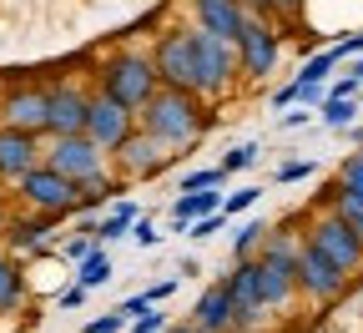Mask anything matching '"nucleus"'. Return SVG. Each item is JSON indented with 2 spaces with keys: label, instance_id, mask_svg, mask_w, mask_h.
I'll use <instances>...</instances> for the list:
<instances>
[{
  "label": "nucleus",
  "instance_id": "obj_1",
  "mask_svg": "<svg viewBox=\"0 0 363 333\" xmlns=\"http://www.w3.org/2000/svg\"><path fill=\"white\" fill-rule=\"evenodd\" d=\"M136 126L152 131V136L162 141V147L182 152V147H197L202 131H212V116H207V102H202V97L162 86L157 97H152L142 111H136Z\"/></svg>",
  "mask_w": 363,
  "mask_h": 333
},
{
  "label": "nucleus",
  "instance_id": "obj_2",
  "mask_svg": "<svg viewBox=\"0 0 363 333\" xmlns=\"http://www.w3.org/2000/svg\"><path fill=\"white\" fill-rule=\"evenodd\" d=\"M96 91L111 102H121L126 111H142L157 91H162V76L152 66V51H116L96 66Z\"/></svg>",
  "mask_w": 363,
  "mask_h": 333
},
{
  "label": "nucleus",
  "instance_id": "obj_3",
  "mask_svg": "<svg viewBox=\"0 0 363 333\" xmlns=\"http://www.w3.org/2000/svg\"><path fill=\"white\" fill-rule=\"evenodd\" d=\"M192 45H197V97L202 102H217L227 97L242 76H238V45L233 40H217L207 31L192 26Z\"/></svg>",
  "mask_w": 363,
  "mask_h": 333
},
{
  "label": "nucleus",
  "instance_id": "obj_4",
  "mask_svg": "<svg viewBox=\"0 0 363 333\" xmlns=\"http://www.w3.org/2000/svg\"><path fill=\"white\" fill-rule=\"evenodd\" d=\"M152 66L162 76V86L172 91H192L197 97V45H192V26H172L152 40Z\"/></svg>",
  "mask_w": 363,
  "mask_h": 333
},
{
  "label": "nucleus",
  "instance_id": "obj_5",
  "mask_svg": "<svg viewBox=\"0 0 363 333\" xmlns=\"http://www.w3.org/2000/svg\"><path fill=\"white\" fill-rule=\"evenodd\" d=\"M303 243H313V248L323 253L328 263H338L348 278H353V273H363V237H358V232H353V227H348L338 212H328V207L308 222Z\"/></svg>",
  "mask_w": 363,
  "mask_h": 333
},
{
  "label": "nucleus",
  "instance_id": "obj_6",
  "mask_svg": "<svg viewBox=\"0 0 363 333\" xmlns=\"http://www.w3.org/2000/svg\"><path fill=\"white\" fill-rule=\"evenodd\" d=\"M283 61V36L278 26H267L262 16H247L242 36H238V76L242 81H267Z\"/></svg>",
  "mask_w": 363,
  "mask_h": 333
},
{
  "label": "nucleus",
  "instance_id": "obj_7",
  "mask_svg": "<svg viewBox=\"0 0 363 333\" xmlns=\"http://www.w3.org/2000/svg\"><path fill=\"white\" fill-rule=\"evenodd\" d=\"M16 187H21V202L30 207V212H51V217H66V212H76L81 207V197H76V182L71 177H61V172H51V167H30V172H21L16 177Z\"/></svg>",
  "mask_w": 363,
  "mask_h": 333
},
{
  "label": "nucleus",
  "instance_id": "obj_8",
  "mask_svg": "<svg viewBox=\"0 0 363 333\" xmlns=\"http://www.w3.org/2000/svg\"><path fill=\"white\" fill-rule=\"evenodd\" d=\"M343 288H348V273L328 263L313 243H298V298H308L313 308H328L343 298Z\"/></svg>",
  "mask_w": 363,
  "mask_h": 333
},
{
  "label": "nucleus",
  "instance_id": "obj_9",
  "mask_svg": "<svg viewBox=\"0 0 363 333\" xmlns=\"http://www.w3.org/2000/svg\"><path fill=\"white\" fill-rule=\"evenodd\" d=\"M45 167L61 172V177H71V182H86V177L106 172V152H101L86 131H76V136H51V147H45Z\"/></svg>",
  "mask_w": 363,
  "mask_h": 333
},
{
  "label": "nucleus",
  "instance_id": "obj_10",
  "mask_svg": "<svg viewBox=\"0 0 363 333\" xmlns=\"http://www.w3.org/2000/svg\"><path fill=\"white\" fill-rule=\"evenodd\" d=\"M111 162H116V177L142 182V177H162V172L172 167V147H162V141H157L152 131L136 126V131L121 141V147L111 152Z\"/></svg>",
  "mask_w": 363,
  "mask_h": 333
},
{
  "label": "nucleus",
  "instance_id": "obj_11",
  "mask_svg": "<svg viewBox=\"0 0 363 333\" xmlns=\"http://www.w3.org/2000/svg\"><path fill=\"white\" fill-rule=\"evenodd\" d=\"M222 288H227V298H233V328H262L267 323V303H262V293H257V263L252 258H238L233 263V273L222 278Z\"/></svg>",
  "mask_w": 363,
  "mask_h": 333
},
{
  "label": "nucleus",
  "instance_id": "obj_12",
  "mask_svg": "<svg viewBox=\"0 0 363 333\" xmlns=\"http://www.w3.org/2000/svg\"><path fill=\"white\" fill-rule=\"evenodd\" d=\"M136 131V111H126L121 102H111V97H101V91H91V107H86V136L96 141V147L111 157L121 141Z\"/></svg>",
  "mask_w": 363,
  "mask_h": 333
},
{
  "label": "nucleus",
  "instance_id": "obj_13",
  "mask_svg": "<svg viewBox=\"0 0 363 333\" xmlns=\"http://www.w3.org/2000/svg\"><path fill=\"white\" fill-rule=\"evenodd\" d=\"M187 16H192V26L197 31H207V36H217V40H233L238 45V36H242V26H247V6L242 0H187Z\"/></svg>",
  "mask_w": 363,
  "mask_h": 333
},
{
  "label": "nucleus",
  "instance_id": "obj_14",
  "mask_svg": "<svg viewBox=\"0 0 363 333\" xmlns=\"http://www.w3.org/2000/svg\"><path fill=\"white\" fill-rule=\"evenodd\" d=\"M86 107H91V91H81V86H51V91H45V136H76V131H86Z\"/></svg>",
  "mask_w": 363,
  "mask_h": 333
},
{
  "label": "nucleus",
  "instance_id": "obj_15",
  "mask_svg": "<svg viewBox=\"0 0 363 333\" xmlns=\"http://www.w3.org/2000/svg\"><path fill=\"white\" fill-rule=\"evenodd\" d=\"M45 152H40V136L35 131H16V126H0V177H21L30 167H40Z\"/></svg>",
  "mask_w": 363,
  "mask_h": 333
},
{
  "label": "nucleus",
  "instance_id": "obj_16",
  "mask_svg": "<svg viewBox=\"0 0 363 333\" xmlns=\"http://www.w3.org/2000/svg\"><path fill=\"white\" fill-rule=\"evenodd\" d=\"M0 116H6V126H16V131L45 136V91H35V86L11 91V97L0 102Z\"/></svg>",
  "mask_w": 363,
  "mask_h": 333
},
{
  "label": "nucleus",
  "instance_id": "obj_17",
  "mask_svg": "<svg viewBox=\"0 0 363 333\" xmlns=\"http://www.w3.org/2000/svg\"><path fill=\"white\" fill-rule=\"evenodd\" d=\"M192 323L207 328V333H233V298H227L222 283H212V288L197 293V303H192Z\"/></svg>",
  "mask_w": 363,
  "mask_h": 333
},
{
  "label": "nucleus",
  "instance_id": "obj_18",
  "mask_svg": "<svg viewBox=\"0 0 363 333\" xmlns=\"http://www.w3.org/2000/svg\"><path fill=\"white\" fill-rule=\"evenodd\" d=\"M212 212H222V192H217V187H202V192H177V202H172V227L187 232V222L212 217Z\"/></svg>",
  "mask_w": 363,
  "mask_h": 333
},
{
  "label": "nucleus",
  "instance_id": "obj_19",
  "mask_svg": "<svg viewBox=\"0 0 363 333\" xmlns=\"http://www.w3.org/2000/svg\"><path fill=\"white\" fill-rule=\"evenodd\" d=\"M136 217H142V207H136L131 197H126V202H116V207L96 222V243H121V237H131Z\"/></svg>",
  "mask_w": 363,
  "mask_h": 333
},
{
  "label": "nucleus",
  "instance_id": "obj_20",
  "mask_svg": "<svg viewBox=\"0 0 363 333\" xmlns=\"http://www.w3.org/2000/svg\"><path fill=\"white\" fill-rule=\"evenodd\" d=\"M323 202H328V212H338V217H343V222L363 237V197H353L343 182H333L328 192H323Z\"/></svg>",
  "mask_w": 363,
  "mask_h": 333
},
{
  "label": "nucleus",
  "instance_id": "obj_21",
  "mask_svg": "<svg viewBox=\"0 0 363 333\" xmlns=\"http://www.w3.org/2000/svg\"><path fill=\"white\" fill-rule=\"evenodd\" d=\"M76 283H81V288H91V293L111 283V258H106V248H101V243H96V248H91V253L81 258V268H76Z\"/></svg>",
  "mask_w": 363,
  "mask_h": 333
},
{
  "label": "nucleus",
  "instance_id": "obj_22",
  "mask_svg": "<svg viewBox=\"0 0 363 333\" xmlns=\"http://www.w3.org/2000/svg\"><path fill=\"white\" fill-rule=\"evenodd\" d=\"M56 222H61V217H51V212H30L26 222L11 227V248H35L40 237H51V232H56Z\"/></svg>",
  "mask_w": 363,
  "mask_h": 333
},
{
  "label": "nucleus",
  "instance_id": "obj_23",
  "mask_svg": "<svg viewBox=\"0 0 363 333\" xmlns=\"http://www.w3.org/2000/svg\"><path fill=\"white\" fill-rule=\"evenodd\" d=\"M26 303V273L0 253V313H11V308H21Z\"/></svg>",
  "mask_w": 363,
  "mask_h": 333
},
{
  "label": "nucleus",
  "instance_id": "obj_24",
  "mask_svg": "<svg viewBox=\"0 0 363 333\" xmlns=\"http://www.w3.org/2000/svg\"><path fill=\"white\" fill-rule=\"evenodd\" d=\"M318 116H323V126L343 131V126H353V116H358V97H323V102H318Z\"/></svg>",
  "mask_w": 363,
  "mask_h": 333
},
{
  "label": "nucleus",
  "instance_id": "obj_25",
  "mask_svg": "<svg viewBox=\"0 0 363 333\" xmlns=\"http://www.w3.org/2000/svg\"><path fill=\"white\" fill-rule=\"evenodd\" d=\"M338 45H328V51H318V56H308L303 61V71H298V81H313V86H328V76L338 71Z\"/></svg>",
  "mask_w": 363,
  "mask_h": 333
},
{
  "label": "nucleus",
  "instance_id": "obj_26",
  "mask_svg": "<svg viewBox=\"0 0 363 333\" xmlns=\"http://www.w3.org/2000/svg\"><path fill=\"white\" fill-rule=\"evenodd\" d=\"M262 237H267V227H262L257 217L238 222V232H233V258H257V248H262Z\"/></svg>",
  "mask_w": 363,
  "mask_h": 333
},
{
  "label": "nucleus",
  "instance_id": "obj_27",
  "mask_svg": "<svg viewBox=\"0 0 363 333\" xmlns=\"http://www.w3.org/2000/svg\"><path fill=\"white\" fill-rule=\"evenodd\" d=\"M111 192H116V177H111V172H96V177L76 182V197H81V207H96V202H106Z\"/></svg>",
  "mask_w": 363,
  "mask_h": 333
},
{
  "label": "nucleus",
  "instance_id": "obj_28",
  "mask_svg": "<svg viewBox=\"0 0 363 333\" xmlns=\"http://www.w3.org/2000/svg\"><path fill=\"white\" fill-rule=\"evenodd\" d=\"M257 197H262V187H252V182L247 187H233V192H222V212L227 217H242V212H252Z\"/></svg>",
  "mask_w": 363,
  "mask_h": 333
},
{
  "label": "nucleus",
  "instance_id": "obj_29",
  "mask_svg": "<svg viewBox=\"0 0 363 333\" xmlns=\"http://www.w3.org/2000/svg\"><path fill=\"white\" fill-rule=\"evenodd\" d=\"M252 162H257V141H238V147H227V157H222L217 167H222L227 177H238V172H247Z\"/></svg>",
  "mask_w": 363,
  "mask_h": 333
},
{
  "label": "nucleus",
  "instance_id": "obj_30",
  "mask_svg": "<svg viewBox=\"0 0 363 333\" xmlns=\"http://www.w3.org/2000/svg\"><path fill=\"white\" fill-rule=\"evenodd\" d=\"M222 182H227V172H222V167H192L187 177H182L177 192H202V187H222Z\"/></svg>",
  "mask_w": 363,
  "mask_h": 333
},
{
  "label": "nucleus",
  "instance_id": "obj_31",
  "mask_svg": "<svg viewBox=\"0 0 363 333\" xmlns=\"http://www.w3.org/2000/svg\"><path fill=\"white\" fill-rule=\"evenodd\" d=\"M338 182L348 187L353 197H363V147H358L353 157H343V167H338Z\"/></svg>",
  "mask_w": 363,
  "mask_h": 333
},
{
  "label": "nucleus",
  "instance_id": "obj_32",
  "mask_svg": "<svg viewBox=\"0 0 363 333\" xmlns=\"http://www.w3.org/2000/svg\"><path fill=\"white\" fill-rule=\"evenodd\" d=\"M227 222H233V217H227V212H212V217H197V222H187V237H192V243H207V237H217Z\"/></svg>",
  "mask_w": 363,
  "mask_h": 333
},
{
  "label": "nucleus",
  "instance_id": "obj_33",
  "mask_svg": "<svg viewBox=\"0 0 363 333\" xmlns=\"http://www.w3.org/2000/svg\"><path fill=\"white\" fill-rule=\"evenodd\" d=\"M313 172H318V162H313V157H293V162H278V172H272V177H278V182L288 187V182H303V177H313Z\"/></svg>",
  "mask_w": 363,
  "mask_h": 333
},
{
  "label": "nucleus",
  "instance_id": "obj_34",
  "mask_svg": "<svg viewBox=\"0 0 363 333\" xmlns=\"http://www.w3.org/2000/svg\"><path fill=\"white\" fill-rule=\"evenodd\" d=\"M131 243H136V248H157V243H162V227H157L152 217H136V227H131Z\"/></svg>",
  "mask_w": 363,
  "mask_h": 333
},
{
  "label": "nucleus",
  "instance_id": "obj_35",
  "mask_svg": "<svg viewBox=\"0 0 363 333\" xmlns=\"http://www.w3.org/2000/svg\"><path fill=\"white\" fill-rule=\"evenodd\" d=\"M121 328H126V313L121 308H111V313H101V318L86 323V333H121Z\"/></svg>",
  "mask_w": 363,
  "mask_h": 333
},
{
  "label": "nucleus",
  "instance_id": "obj_36",
  "mask_svg": "<svg viewBox=\"0 0 363 333\" xmlns=\"http://www.w3.org/2000/svg\"><path fill=\"white\" fill-rule=\"evenodd\" d=\"M131 333H167V313L162 308H147L142 318H131Z\"/></svg>",
  "mask_w": 363,
  "mask_h": 333
},
{
  "label": "nucleus",
  "instance_id": "obj_37",
  "mask_svg": "<svg viewBox=\"0 0 363 333\" xmlns=\"http://www.w3.org/2000/svg\"><path fill=\"white\" fill-rule=\"evenodd\" d=\"M308 121H313V107H303V102L288 107V111H278V126H283V131H298V126H308Z\"/></svg>",
  "mask_w": 363,
  "mask_h": 333
},
{
  "label": "nucleus",
  "instance_id": "obj_38",
  "mask_svg": "<svg viewBox=\"0 0 363 333\" xmlns=\"http://www.w3.org/2000/svg\"><path fill=\"white\" fill-rule=\"evenodd\" d=\"M91 248H96V237H86V232H76L71 243H66V253H61V258H66V263H81V258H86Z\"/></svg>",
  "mask_w": 363,
  "mask_h": 333
},
{
  "label": "nucleus",
  "instance_id": "obj_39",
  "mask_svg": "<svg viewBox=\"0 0 363 333\" xmlns=\"http://www.w3.org/2000/svg\"><path fill=\"white\" fill-rule=\"evenodd\" d=\"M358 91H363V81H358V76H348V71H343V76H338V81H333V86H323V97H358Z\"/></svg>",
  "mask_w": 363,
  "mask_h": 333
},
{
  "label": "nucleus",
  "instance_id": "obj_40",
  "mask_svg": "<svg viewBox=\"0 0 363 333\" xmlns=\"http://www.w3.org/2000/svg\"><path fill=\"white\" fill-rule=\"evenodd\" d=\"M177 288H182V278H162V283H152V288H147V303H167Z\"/></svg>",
  "mask_w": 363,
  "mask_h": 333
},
{
  "label": "nucleus",
  "instance_id": "obj_41",
  "mask_svg": "<svg viewBox=\"0 0 363 333\" xmlns=\"http://www.w3.org/2000/svg\"><path fill=\"white\" fill-rule=\"evenodd\" d=\"M147 308H157V303H147V293H131V298L121 303V313H126V318H142Z\"/></svg>",
  "mask_w": 363,
  "mask_h": 333
},
{
  "label": "nucleus",
  "instance_id": "obj_42",
  "mask_svg": "<svg viewBox=\"0 0 363 333\" xmlns=\"http://www.w3.org/2000/svg\"><path fill=\"white\" fill-rule=\"evenodd\" d=\"M86 293H91V288H81V283H71V288H66V293H61L56 303H61V308H81V303H86Z\"/></svg>",
  "mask_w": 363,
  "mask_h": 333
},
{
  "label": "nucleus",
  "instance_id": "obj_43",
  "mask_svg": "<svg viewBox=\"0 0 363 333\" xmlns=\"http://www.w3.org/2000/svg\"><path fill=\"white\" fill-rule=\"evenodd\" d=\"M338 56H363V31H353V36L338 40Z\"/></svg>",
  "mask_w": 363,
  "mask_h": 333
},
{
  "label": "nucleus",
  "instance_id": "obj_44",
  "mask_svg": "<svg viewBox=\"0 0 363 333\" xmlns=\"http://www.w3.org/2000/svg\"><path fill=\"white\" fill-rule=\"evenodd\" d=\"M242 6H247L252 16H257V11H278V6H272V0H242Z\"/></svg>",
  "mask_w": 363,
  "mask_h": 333
},
{
  "label": "nucleus",
  "instance_id": "obj_45",
  "mask_svg": "<svg viewBox=\"0 0 363 333\" xmlns=\"http://www.w3.org/2000/svg\"><path fill=\"white\" fill-rule=\"evenodd\" d=\"M167 333H207V328H197V323H177V328H172V323H167Z\"/></svg>",
  "mask_w": 363,
  "mask_h": 333
},
{
  "label": "nucleus",
  "instance_id": "obj_46",
  "mask_svg": "<svg viewBox=\"0 0 363 333\" xmlns=\"http://www.w3.org/2000/svg\"><path fill=\"white\" fill-rule=\"evenodd\" d=\"M348 76H358V81H363V56H353V66H348Z\"/></svg>",
  "mask_w": 363,
  "mask_h": 333
},
{
  "label": "nucleus",
  "instance_id": "obj_47",
  "mask_svg": "<svg viewBox=\"0 0 363 333\" xmlns=\"http://www.w3.org/2000/svg\"><path fill=\"white\" fill-rule=\"evenodd\" d=\"M343 131H348V136L358 141V147H363V126H343Z\"/></svg>",
  "mask_w": 363,
  "mask_h": 333
},
{
  "label": "nucleus",
  "instance_id": "obj_48",
  "mask_svg": "<svg viewBox=\"0 0 363 333\" xmlns=\"http://www.w3.org/2000/svg\"><path fill=\"white\" fill-rule=\"evenodd\" d=\"M272 6H278V11H288V6H298V0H272Z\"/></svg>",
  "mask_w": 363,
  "mask_h": 333
},
{
  "label": "nucleus",
  "instance_id": "obj_49",
  "mask_svg": "<svg viewBox=\"0 0 363 333\" xmlns=\"http://www.w3.org/2000/svg\"><path fill=\"white\" fill-rule=\"evenodd\" d=\"M358 97H363V91H358Z\"/></svg>",
  "mask_w": 363,
  "mask_h": 333
}]
</instances>
